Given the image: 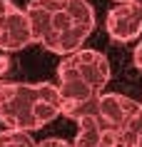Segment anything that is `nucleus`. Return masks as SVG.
<instances>
[{"mask_svg": "<svg viewBox=\"0 0 142 147\" xmlns=\"http://www.w3.org/2000/svg\"><path fill=\"white\" fill-rule=\"evenodd\" d=\"M95 30V10L87 0H63L52 15L50 30L40 40L42 45L55 55H72L77 53L82 42Z\"/></svg>", "mask_w": 142, "mask_h": 147, "instance_id": "obj_1", "label": "nucleus"}, {"mask_svg": "<svg viewBox=\"0 0 142 147\" xmlns=\"http://www.w3.org/2000/svg\"><path fill=\"white\" fill-rule=\"evenodd\" d=\"M35 82H3L0 87V122L5 130H38L35 122Z\"/></svg>", "mask_w": 142, "mask_h": 147, "instance_id": "obj_2", "label": "nucleus"}, {"mask_svg": "<svg viewBox=\"0 0 142 147\" xmlns=\"http://www.w3.org/2000/svg\"><path fill=\"white\" fill-rule=\"evenodd\" d=\"M140 110H142V102H135L132 97L120 92H102L97 97V117L115 132L122 130Z\"/></svg>", "mask_w": 142, "mask_h": 147, "instance_id": "obj_3", "label": "nucleus"}, {"mask_svg": "<svg viewBox=\"0 0 142 147\" xmlns=\"http://www.w3.org/2000/svg\"><path fill=\"white\" fill-rule=\"evenodd\" d=\"M32 40V30L28 23L25 10H20L15 5L13 10H8L5 15L0 18V50L3 53H17L28 47Z\"/></svg>", "mask_w": 142, "mask_h": 147, "instance_id": "obj_4", "label": "nucleus"}, {"mask_svg": "<svg viewBox=\"0 0 142 147\" xmlns=\"http://www.w3.org/2000/svg\"><path fill=\"white\" fill-rule=\"evenodd\" d=\"M70 60L75 62L80 78L92 87L95 92H105V85L110 82V62L100 50H87L80 47L77 53L70 55Z\"/></svg>", "mask_w": 142, "mask_h": 147, "instance_id": "obj_5", "label": "nucleus"}, {"mask_svg": "<svg viewBox=\"0 0 142 147\" xmlns=\"http://www.w3.org/2000/svg\"><path fill=\"white\" fill-rule=\"evenodd\" d=\"M105 30L115 42H132L140 38L142 32V15L130 5V3H120L107 13L105 18Z\"/></svg>", "mask_w": 142, "mask_h": 147, "instance_id": "obj_6", "label": "nucleus"}, {"mask_svg": "<svg viewBox=\"0 0 142 147\" xmlns=\"http://www.w3.org/2000/svg\"><path fill=\"white\" fill-rule=\"evenodd\" d=\"M72 147H120V140L112 127H107L97 115H90L77 122Z\"/></svg>", "mask_w": 142, "mask_h": 147, "instance_id": "obj_7", "label": "nucleus"}, {"mask_svg": "<svg viewBox=\"0 0 142 147\" xmlns=\"http://www.w3.org/2000/svg\"><path fill=\"white\" fill-rule=\"evenodd\" d=\"M120 147H142V110L117 132Z\"/></svg>", "mask_w": 142, "mask_h": 147, "instance_id": "obj_8", "label": "nucleus"}, {"mask_svg": "<svg viewBox=\"0 0 142 147\" xmlns=\"http://www.w3.org/2000/svg\"><path fill=\"white\" fill-rule=\"evenodd\" d=\"M0 147H38V142L30 137V132L3 130L0 132Z\"/></svg>", "mask_w": 142, "mask_h": 147, "instance_id": "obj_9", "label": "nucleus"}, {"mask_svg": "<svg viewBox=\"0 0 142 147\" xmlns=\"http://www.w3.org/2000/svg\"><path fill=\"white\" fill-rule=\"evenodd\" d=\"M38 147H72V142L60 140V137H47V140H40Z\"/></svg>", "mask_w": 142, "mask_h": 147, "instance_id": "obj_10", "label": "nucleus"}, {"mask_svg": "<svg viewBox=\"0 0 142 147\" xmlns=\"http://www.w3.org/2000/svg\"><path fill=\"white\" fill-rule=\"evenodd\" d=\"M132 62H135V67H137V70H142V42H137V45H135Z\"/></svg>", "mask_w": 142, "mask_h": 147, "instance_id": "obj_11", "label": "nucleus"}, {"mask_svg": "<svg viewBox=\"0 0 142 147\" xmlns=\"http://www.w3.org/2000/svg\"><path fill=\"white\" fill-rule=\"evenodd\" d=\"M13 8H15V3H10V0H0V18L5 15L8 10H13Z\"/></svg>", "mask_w": 142, "mask_h": 147, "instance_id": "obj_12", "label": "nucleus"}, {"mask_svg": "<svg viewBox=\"0 0 142 147\" xmlns=\"http://www.w3.org/2000/svg\"><path fill=\"white\" fill-rule=\"evenodd\" d=\"M130 5H132V8L137 10L140 15H142V0H130Z\"/></svg>", "mask_w": 142, "mask_h": 147, "instance_id": "obj_13", "label": "nucleus"}, {"mask_svg": "<svg viewBox=\"0 0 142 147\" xmlns=\"http://www.w3.org/2000/svg\"><path fill=\"white\" fill-rule=\"evenodd\" d=\"M8 57H5V55H3V57H0V72H5V70H8Z\"/></svg>", "mask_w": 142, "mask_h": 147, "instance_id": "obj_14", "label": "nucleus"}, {"mask_svg": "<svg viewBox=\"0 0 142 147\" xmlns=\"http://www.w3.org/2000/svg\"><path fill=\"white\" fill-rule=\"evenodd\" d=\"M112 3H115V5H120V3H130V0H112Z\"/></svg>", "mask_w": 142, "mask_h": 147, "instance_id": "obj_15", "label": "nucleus"}, {"mask_svg": "<svg viewBox=\"0 0 142 147\" xmlns=\"http://www.w3.org/2000/svg\"><path fill=\"white\" fill-rule=\"evenodd\" d=\"M0 87H3V80H0Z\"/></svg>", "mask_w": 142, "mask_h": 147, "instance_id": "obj_16", "label": "nucleus"}]
</instances>
